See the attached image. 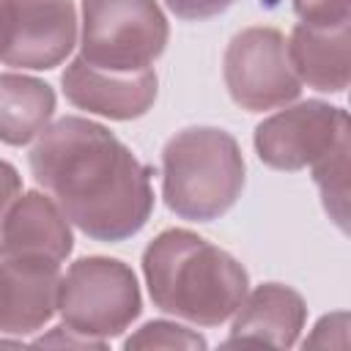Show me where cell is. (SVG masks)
<instances>
[{"label": "cell", "instance_id": "7a4b0ae2", "mask_svg": "<svg viewBox=\"0 0 351 351\" xmlns=\"http://www.w3.org/2000/svg\"><path fill=\"white\" fill-rule=\"evenodd\" d=\"M143 274L154 307L197 326L225 324L250 285L230 252L184 228L162 230L145 247Z\"/></svg>", "mask_w": 351, "mask_h": 351}, {"label": "cell", "instance_id": "9c48e42d", "mask_svg": "<svg viewBox=\"0 0 351 351\" xmlns=\"http://www.w3.org/2000/svg\"><path fill=\"white\" fill-rule=\"evenodd\" d=\"M66 99L88 112L132 121L151 110L156 101L159 80L154 69L143 71H110L88 63L85 58H74L60 77Z\"/></svg>", "mask_w": 351, "mask_h": 351}, {"label": "cell", "instance_id": "5bb4252c", "mask_svg": "<svg viewBox=\"0 0 351 351\" xmlns=\"http://www.w3.org/2000/svg\"><path fill=\"white\" fill-rule=\"evenodd\" d=\"M55 112V90L25 74H0V143L27 145Z\"/></svg>", "mask_w": 351, "mask_h": 351}, {"label": "cell", "instance_id": "277c9868", "mask_svg": "<svg viewBox=\"0 0 351 351\" xmlns=\"http://www.w3.org/2000/svg\"><path fill=\"white\" fill-rule=\"evenodd\" d=\"M58 310L69 332L104 343L140 315L137 277L115 258H80L60 277Z\"/></svg>", "mask_w": 351, "mask_h": 351}, {"label": "cell", "instance_id": "30bf717a", "mask_svg": "<svg viewBox=\"0 0 351 351\" xmlns=\"http://www.w3.org/2000/svg\"><path fill=\"white\" fill-rule=\"evenodd\" d=\"M60 263L44 258H3L0 263V332L27 335L58 310Z\"/></svg>", "mask_w": 351, "mask_h": 351}, {"label": "cell", "instance_id": "ffe728a7", "mask_svg": "<svg viewBox=\"0 0 351 351\" xmlns=\"http://www.w3.org/2000/svg\"><path fill=\"white\" fill-rule=\"evenodd\" d=\"M0 3H3V0H0Z\"/></svg>", "mask_w": 351, "mask_h": 351}, {"label": "cell", "instance_id": "8fae6325", "mask_svg": "<svg viewBox=\"0 0 351 351\" xmlns=\"http://www.w3.org/2000/svg\"><path fill=\"white\" fill-rule=\"evenodd\" d=\"M71 247L69 219L55 200L41 192L14 197L0 222V258H44L60 263Z\"/></svg>", "mask_w": 351, "mask_h": 351}, {"label": "cell", "instance_id": "8992f818", "mask_svg": "<svg viewBox=\"0 0 351 351\" xmlns=\"http://www.w3.org/2000/svg\"><path fill=\"white\" fill-rule=\"evenodd\" d=\"M222 66L228 93L241 110H274L302 93V82L288 60L285 36L274 27H247L236 33Z\"/></svg>", "mask_w": 351, "mask_h": 351}, {"label": "cell", "instance_id": "9a60e30c", "mask_svg": "<svg viewBox=\"0 0 351 351\" xmlns=\"http://www.w3.org/2000/svg\"><path fill=\"white\" fill-rule=\"evenodd\" d=\"M348 148L351 145L346 140L332 154H326L313 165V181L321 189L324 208L340 230H346V219H348Z\"/></svg>", "mask_w": 351, "mask_h": 351}, {"label": "cell", "instance_id": "4fadbf2b", "mask_svg": "<svg viewBox=\"0 0 351 351\" xmlns=\"http://www.w3.org/2000/svg\"><path fill=\"white\" fill-rule=\"evenodd\" d=\"M288 60L299 82L324 93H343L351 80V36L348 22L340 25H296L291 30Z\"/></svg>", "mask_w": 351, "mask_h": 351}, {"label": "cell", "instance_id": "7c38bea8", "mask_svg": "<svg viewBox=\"0 0 351 351\" xmlns=\"http://www.w3.org/2000/svg\"><path fill=\"white\" fill-rule=\"evenodd\" d=\"M307 304L299 291L282 282H263L250 296L241 299L230 337L222 343L233 346H269V348H291L304 329Z\"/></svg>", "mask_w": 351, "mask_h": 351}, {"label": "cell", "instance_id": "ac0fdd59", "mask_svg": "<svg viewBox=\"0 0 351 351\" xmlns=\"http://www.w3.org/2000/svg\"><path fill=\"white\" fill-rule=\"evenodd\" d=\"M236 0H165V5L186 22H200V19H211L222 11H228Z\"/></svg>", "mask_w": 351, "mask_h": 351}, {"label": "cell", "instance_id": "3957f363", "mask_svg": "<svg viewBox=\"0 0 351 351\" xmlns=\"http://www.w3.org/2000/svg\"><path fill=\"white\" fill-rule=\"evenodd\" d=\"M244 189V156L233 134L214 126L176 132L162 151V197L189 222L222 217Z\"/></svg>", "mask_w": 351, "mask_h": 351}, {"label": "cell", "instance_id": "6da1fadb", "mask_svg": "<svg viewBox=\"0 0 351 351\" xmlns=\"http://www.w3.org/2000/svg\"><path fill=\"white\" fill-rule=\"evenodd\" d=\"M33 178L96 241L134 236L154 211L151 170L107 126L66 115L30 148Z\"/></svg>", "mask_w": 351, "mask_h": 351}, {"label": "cell", "instance_id": "d6986e66", "mask_svg": "<svg viewBox=\"0 0 351 351\" xmlns=\"http://www.w3.org/2000/svg\"><path fill=\"white\" fill-rule=\"evenodd\" d=\"M19 186H22V181H19L16 167L0 159V222L8 211V206L14 203V197L19 195Z\"/></svg>", "mask_w": 351, "mask_h": 351}, {"label": "cell", "instance_id": "52a82bcc", "mask_svg": "<svg viewBox=\"0 0 351 351\" xmlns=\"http://www.w3.org/2000/svg\"><path fill=\"white\" fill-rule=\"evenodd\" d=\"M77 44L74 0H3L0 60L14 69H55Z\"/></svg>", "mask_w": 351, "mask_h": 351}, {"label": "cell", "instance_id": "e0dca14e", "mask_svg": "<svg viewBox=\"0 0 351 351\" xmlns=\"http://www.w3.org/2000/svg\"><path fill=\"white\" fill-rule=\"evenodd\" d=\"M293 11L304 25L348 22V0H293Z\"/></svg>", "mask_w": 351, "mask_h": 351}, {"label": "cell", "instance_id": "2e32d148", "mask_svg": "<svg viewBox=\"0 0 351 351\" xmlns=\"http://www.w3.org/2000/svg\"><path fill=\"white\" fill-rule=\"evenodd\" d=\"M123 348H206V340L178 324L170 321H148L137 335L126 337Z\"/></svg>", "mask_w": 351, "mask_h": 351}, {"label": "cell", "instance_id": "5b68a950", "mask_svg": "<svg viewBox=\"0 0 351 351\" xmlns=\"http://www.w3.org/2000/svg\"><path fill=\"white\" fill-rule=\"evenodd\" d=\"M167 19L156 0H82L80 47L88 63L143 71L167 47Z\"/></svg>", "mask_w": 351, "mask_h": 351}, {"label": "cell", "instance_id": "ba28073f", "mask_svg": "<svg viewBox=\"0 0 351 351\" xmlns=\"http://www.w3.org/2000/svg\"><path fill=\"white\" fill-rule=\"evenodd\" d=\"M348 140V112L324 101L288 107L255 129V151L274 170H302Z\"/></svg>", "mask_w": 351, "mask_h": 351}]
</instances>
